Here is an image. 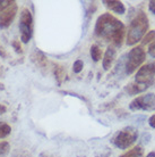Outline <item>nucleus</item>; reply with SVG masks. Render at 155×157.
I'll use <instances>...</instances> for the list:
<instances>
[{
    "label": "nucleus",
    "instance_id": "obj_19",
    "mask_svg": "<svg viewBox=\"0 0 155 157\" xmlns=\"http://www.w3.org/2000/svg\"><path fill=\"white\" fill-rule=\"evenodd\" d=\"M12 46H13V48L15 49L16 52H23L22 47H20V43L18 40H14V41L12 42Z\"/></svg>",
    "mask_w": 155,
    "mask_h": 157
},
{
    "label": "nucleus",
    "instance_id": "obj_22",
    "mask_svg": "<svg viewBox=\"0 0 155 157\" xmlns=\"http://www.w3.org/2000/svg\"><path fill=\"white\" fill-rule=\"evenodd\" d=\"M148 8H150V10H151V12L153 13V14H155V1H154V0H152V1H150Z\"/></svg>",
    "mask_w": 155,
    "mask_h": 157
},
{
    "label": "nucleus",
    "instance_id": "obj_8",
    "mask_svg": "<svg viewBox=\"0 0 155 157\" xmlns=\"http://www.w3.org/2000/svg\"><path fill=\"white\" fill-rule=\"evenodd\" d=\"M17 9H18V7H17V4H16L15 1L10 7H8L2 13H0V29L1 30L10 26V24L15 20L16 14H17Z\"/></svg>",
    "mask_w": 155,
    "mask_h": 157
},
{
    "label": "nucleus",
    "instance_id": "obj_6",
    "mask_svg": "<svg viewBox=\"0 0 155 157\" xmlns=\"http://www.w3.org/2000/svg\"><path fill=\"white\" fill-rule=\"evenodd\" d=\"M155 76V63H150L142 66L135 76V83L147 89L154 82Z\"/></svg>",
    "mask_w": 155,
    "mask_h": 157
},
{
    "label": "nucleus",
    "instance_id": "obj_13",
    "mask_svg": "<svg viewBox=\"0 0 155 157\" xmlns=\"http://www.w3.org/2000/svg\"><path fill=\"white\" fill-rule=\"evenodd\" d=\"M89 52H91V57H92V59H93L94 62H99V60H101L102 50H101V48L99 47V46H96V44H93V46L91 47V50H89Z\"/></svg>",
    "mask_w": 155,
    "mask_h": 157
},
{
    "label": "nucleus",
    "instance_id": "obj_5",
    "mask_svg": "<svg viewBox=\"0 0 155 157\" xmlns=\"http://www.w3.org/2000/svg\"><path fill=\"white\" fill-rule=\"evenodd\" d=\"M145 57H146V52L143 49V47L138 46V47L132 48V50L129 51L128 56H127V62L124 65L126 74L130 75L137 68H139V66L145 60Z\"/></svg>",
    "mask_w": 155,
    "mask_h": 157
},
{
    "label": "nucleus",
    "instance_id": "obj_18",
    "mask_svg": "<svg viewBox=\"0 0 155 157\" xmlns=\"http://www.w3.org/2000/svg\"><path fill=\"white\" fill-rule=\"evenodd\" d=\"M15 1L14 0H0V13H2L5 9L10 7Z\"/></svg>",
    "mask_w": 155,
    "mask_h": 157
},
{
    "label": "nucleus",
    "instance_id": "obj_23",
    "mask_svg": "<svg viewBox=\"0 0 155 157\" xmlns=\"http://www.w3.org/2000/svg\"><path fill=\"white\" fill-rule=\"evenodd\" d=\"M0 56H1V57H6V56H7L6 51L4 50V48L2 47H0Z\"/></svg>",
    "mask_w": 155,
    "mask_h": 157
},
{
    "label": "nucleus",
    "instance_id": "obj_17",
    "mask_svg": "<svg viewBox=\"0 0 155 157\" xmlns=\"http://www.w3.org/2000/svg\"><path fill=\"white\" fill-rule=\"evenodd\" d=\"M83 67H84L83 60L78 59V60H76L74 63V65H73V71H74V73H81L83 71Z\"/></svg>",
    "mask_w": 155,
    "mask_h": 157
},
{
    "label": "nucleus",
    "instance_id": "obj_15",
    "mask_svg": "<svg viewBox=\"0 0 155 157\" xmlns=\"http://www.w3.org/2000/svg\"><path fill=\"white\" fill-rule=\"evenodd\" d=\"M10 149V145L8 141H0V157H4L7 155Z\"/></svg>",
    "mask_w": 155,
    "mask_h": 157
},
{
    "label": "nucleus",
    "instance_id": "obj_20",
    "mask_svg": "<svg viewBox=\"0 0 155 157\" xmlns=\"http://www.w3.org/2000/svg\"><path fill=\"white\" fill-rule=\"evenodd\" d=\"M148 55L153 57V58H155V41L148 46Z\"/></svg>",
    "mask_w": 155,
    "mask_h": 157
},
{
    "label": "nucleus",
    "instance_id": "obj_7",
    "mask_svg": "<svg viewBox=\"0 0 155 157\" xmlns=\"http://www.w3.org/2000/svg\"><path fill=\"white\" fill-rule=\"evenodd\" d=\"M129 109L134 110V112L136 110H147V112L155 110V94H147L135 98L130 102Z\"/></svg>",
    "mask_w": 155,
    "mask_h": 157
},
{
    "label": "nucleus",
    "instance_id": "obj_24",
    "mask_svg": "<svg viewBox=\"0 0 155 157\" xmlns=\"http://www.w3.org/2000/svg\"><path fill=\"white\" fill-rule=\"evenodd\" d=\"M146 157H155V151H151L146 155Z\"/></svg>",
    "mask_w": 155,
    "mask_h": 157
},
{
    "label": "nucleus",
    "instance_id": "obj_10",
    "mask_svg": "<svg viewBox=\"0 0 155 157\" xmlns=\"http://www.w3.org/2000/svg\"><path fill=\"white\" fill-rule=\"evenodd\" d=\"M103 4L106 8H109L111 12H114L117 14H124L126 12V7L121 1H116V0H111V1H103Z\"/></svg>",
    "mask_w": 155,
    "mask_h": 157
},
{
    "label": "nucleus",
    "instance_id": "obj_3",
    "mask_svg": "<svg viewBox=\"0 0 155 157\" xmlns=\"http://www.w3.org/2000/svg\"><path fill=\"white\" fill-rule=\"evenodd\" d=\"M137 137H138L137 130L132 128V126H128V128H124V129L117 132L114 138H113V145L116 146L117 148L127 149L135 144Z\"/></svg>",
    "mask_w": 155,
    "mask_h": 157
},
{
    "label": "nucleus",
    "instance_id": "obj_11",
    "mask_svg": "<svg viewBox=\"0 0 155 157\" xmlns=\"http://www.w3.org/2000/svg\"><path fill=\"white\" fill-rule=\"evenodd\" d=\"M124 90L127 91L129 94H139V92L145 91L146 88H144V86H139V84H137V83H130V84H128V86L124 88Z\"/></svg>",
    "mask_w": 155,
    "mask_h": 157
},
{
    "label": "nucleus",
    "instance_id": "obj_1",
    "mask_svg": "<svg viewBox=\"0 0 155 157\" xmlns=\"http://www.w3.org/2000/svg\"><path fill=\"white\" fill-rule=\"evenodd\" d=\"M94 32L99 38L120 47L124 38V25L110 13H105L97 18Z\"/></svg>",
    "mask_w": 155,
    "mask_h": 157
},
{
    "label": "nucleus",
    "instance_id": "obj_16",
    "mask_svg": "<svg viewBox=\"0 0 155 157\" xmlns=\"http://www.w3.org/2000/svg\"><path fill=\"white\" fill-rule=\"evenodd\" d=\"M155 41V30L153 31H150L148 33H146V36H144L143 39V44H148V43H152Z\"/></svg>",
    "mask_w": 155,
    "mask_h": 157
},
{
    "label": "nucleus",
    "instance_id": "obj_12",
    "mask_svg": "<svg viewBox=\"0 0 155 157\" xmlns=\"http://www.w3.org/2000/svg\"><path fill=\"white\" fill-rule=\"evenodd\" d=\"M144 156V150L140 146L134 147L132 149L128 150L127 153H124V155H121L120 157H143Z\"/></svg>",
    "mask_w": 155,
    "mask_h": 157
},
{
    "label": "nucleus",
    "instance_id": "obj_2",
    "mask_svg": "<svg viewBox=\"0 0 155 157\" xmlns=\"http://www.w3.org/2000/svg\"><path fill=\"white\" fill-rule=\"evenodd\" d=\"M148 30V18L145 13L139 12L132 21L130 26L127 33V44L134 46L136 43L144 39L146 36V31Z\"/></svg>",
    "mask_w": 155,
    "mask_h": 157
},
{
    "label": "nucleus",
    "instance_id": "obj_4",
    "mask_svg": "<svg viewBox=\"0 0 155 157\" xmlns=\"http://www.w3.org/2000/svg\"><path fill=\"white\" fill-rule=\"evenodd\" d=\"M18 28L20 31V40L23 43H28L33 36V16L27 8H23L20 12Z\"/></svg>",
    "mask_w": 155,
    "mask_h": 157
},
{
    "label": "nucleus",
    "instance_id": "obj_9",
    "mask_svg": "<svg viewBox=\"0 0 155 157\" xmlns=\"http://www.w3.org/2000/svg\"><path fill=\"white\" fill-rule=\"evenodd\" d=\"M114 59H116V49L113 48V46H110V47H108L106 51H105L103 60H102V65H103V68H104L105 71H108V70L111 68Z\"/></svg>",
    "mask_w": 155,
    "mask_h": 157
},
{
    "label": "nucleus",
    "instance_id": "obj_14",
    "mask_svg": "<svg viewBox=\"0 0 155 157\" xmlns=\"http://www.w3.org/2000/svg\"><path fill=\"white\" fill-rule=\"evenodd\" d=\"M10 132H12L10 125L8 123H5V122H0V139L8 137Z\"/></svg>",
    "mask_w": 155,
    "mask_h": 157
},
{
    "label": "nucleus",
    "instance_id": "obj_21",
    "mask_svg": "<svg viewBox=\"0 0 155 157\" xmlns=\"http://www.w3.org/2000/svg\"><path fill=\"white\" fill-rule=\"evenodd\" d=\"M148 124H150V126H151V128L155 129V114L152 115L151 117H150V120H148Z\"/></svg>",
    "mask_w": 155,
    "mask_h": 157
},
{
    "label": "nucleus",
    "instance_id": "obj_25",
    "mask_svg": "<svg viewBox=\"0 0 155 157\" xmlns=\"http://www.w3.org/2000/svg\"><path fill=\"white\" fill-rule=\"evenodd\" d=\"M0 112H2V113L6 112V107H5L4 105H0Z\"/></svg>",
    "mask_w": 155,
    "mask_h": 157
}]
</instances>
